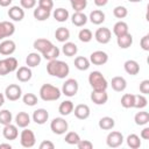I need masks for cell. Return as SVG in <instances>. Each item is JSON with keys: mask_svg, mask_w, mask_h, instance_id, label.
I'll use <instances>...</instances> for the list:
<instances>
[{"mask_svg": "<svg viewBox=\"0 0 149 149\" xmlns=\"http://www.w3.org/2000/svg\"><path fill=\"white\" fill-rule=\"evenodd\" d=\"M47 72L52 77L64 79L70 73V66L68 65V63L63 61L52 59V61H49V63L47 64Z\"/></svg>", "mask_w": 149, "mask_h": 149, "instance_id": "obj_1", "label": "cell"}, {"mask_svg": "<svg viewBox=\"0 0 149 149\" xmlns=\"http://www.w3.org/2000/svg\"><path fill=\"white\" fill-rule=\"evenodd\" d=\"M40 98L43 101H56L61 98L62 91L51 84H43L40 88Z\"/></svg>", "mask_w": 149, "mask_h": 149, "instance_id": "obj_2", "label": "cell"}, {"mask_svg": "<svg viewBox=\"0 0 149 149\" xmlns=\"http://www.w3.org/2000/svg\"><path fill=\"white\" fill-rule=\"evenodd\" d=\"M88 84L91 85L92 90H104L106 91L108 87V83L104 74L100 71H92L88 74Z\"/></svg>", "mask_w": 149, "mask_h": 149, "instance_id": "obj_3", "label": "cell"}, {"mask_svg": "<svg viewBox=\"0 0 149 149\" xmlns=\"http://www.w3.org/2000/svg\"><path fill=\"white\" fill-rule=\"evenodd\" d=\"M78 90H79L78 81L76 79H73V78H69L63 83V86H62L61 91H62V94L71 98V97H74L77 94Z\"/></svg>", "mask_w": 149, "mask_h": 149, "instance_id": "obj_4", "label": "cell"}, {"mask_svg": "<svg viewBox=\"0 0 149 149\" xmlns=\"http://www.w3.org/2000/svg\"><path fill=\"white\" fill-rule=\"evenodd\" d=\"M69 123L64 118H55L50 122V129L52 130L54 134L57 135H63L68 132Z\"/></svg>", "mask_w": 149, "mask_h": 149, "instance_id": "obj_5", "label": "cell"}, {"mask_svg": "<svg viewBox=\"0 0 149 149\" xmlns=\"http://www.w3.org/2000/svg\"><path fill=\"white\" fill-rule=\"evenodd\" d=\"M20 143L23 148H31L36 143V137L33 130L28 129L27 127L23 128V130L20 134Z\"/></svg>", "mask_w": 149, "mask_h": 149, "instance_id": "obj_6", "label": "cell"}, {"mask_svg": "<svg viewBox=\"0 0 149 149\" xmlns=\"http://www.w3.org/2000/svg\"><path fill=\"white\" fill-rule=\"evenodd\" d=\"M5 97L9 101H16L22 97V90L17 84H9L5 88Z\"/></svg>", "mask_w": 149, "mask_h": 149, "instance_id": "obj_7", "label": "cell"}, {"mask_svg": "<svg viewBox=\"0 0 149 149\" xmlns=\"http://www.w3.org/2000/svg\"><path fill=\"white\" fill-rule=\"evenodd\" d=\"M123 135L118 130H112L106 137V143L109 148H118L123 143Z\"/></svg>", "mask_w": 149, "mask_h": 149, "instance_id": "obj_8", "label": "cell"}, {"mask_svg": "<svg viewBox=\"0 0 149 149\" xmlns=\"http://www.w3.org/2000/svg\"><path fill=\"white\" fill-rule=\"evenodd\" d=\"M94 38L97 40V42H99L101 44H107L112 38V31L107 27L98 28L94 33Z\"/></svg>", "mask_w": 149, "mask_h": 149, "instance_id": "obj_9", "label": "cell"}, {"mask_svg": "<svg viewBox=\"0 0 149 149\" xmlns=\"http://www.w3.org/2000/svg\"><path fill=\"white\" fill-rule=\"evenodd\" d=\"M90 62L93 65H104L108 62V55L102 50L93 51L90 55Z\"/></svg>", "mask_w": 149, "mask_h": 149, "instance_id": "obj_10", "label": "cell"}, {"mask_svg": "<svg viewBox=\"0 0 149 149\" xmlns=\"http://www.w3.org/2000/svg\"><path fill=\"white\" fill-rule=\"evenodd\" d=\"M14 33H15V26L13 22H9V21L0 22V40L10 37Z\"/></svg>", "mask_w": 149, "mask_h": 149, "instance_id": "obj_11", "label": "cell"}, {"mask_svg": "<svg viewBox=\"0 0 149 149\" xmlns=\"http://www.w3.org/2000/svg\"><path fill=\"white\" fill-rule=\"evenodd\" d=\"M90 98L95 105H105L108 100V94L104 90H92Z\"/></svg>", "mask_w": 149, "mask_h": 149, "instance_id": "obj_12", "label": "cell"}, {"mask_svg": "<svg viewBox=\"0 0 149 149\" xmlns=\"http://www.w3.org/2000/svg\"><path fill=\"white\" fill-rule=\"evenodd\" d=\"M15 50H16V44L12 40H3L0 43V55L9 56V55L14 54Z\"/></svg>", "mask_w": 149, "mask_h": 149, "instance_id": "obj_13", "label": "cell"}, {"mask_svg": "<svg viewBox=\"0 0 149 149\" xmlns=\"http://www.w3.org/2000/svg\"><path fill=\"white\" fill-rule=\"evenodd\" d=\"M33 72L29 66H20L16 70V79L21 83H27L31 79Z\"/></svg>", "mask_w": 149, "mask_h": 149, "instance_id": "obj_14", "label": "cell"}, {"mask_svg": "<svg viewBox=\"0 0 149 149\" xmlns=\"http://www.w3.org/2000/svg\"><path fill=\"white\" fill-rule=\"evenodd\" d=\"M73 113H74V116L77 119L86 120L91 114V109L86 104H79L73 108Z\"/></svg>", "mask_w": 149, "mask_h": 149, "instance_id": "obj_15", "label": "cell"}, {"mask_svg": "<svg viewBox=\"0 0 149 149\" xmlns=\"http://www.w3.org/2000/svg\"><path fill=\"white\" fill-rule=\"evenodd\" d=\"M2 135L6 140H9V141H13V140H16L17 136H19V130H17V126L16 125H6L3 126V129H2Z\"/></svg>", "mask_w": 149, "mask_h": 149, "instance_id": "obj_16", "label": "cell"}, {"mask_svg": "<svg viewBox=\"0 0 149 149\" xmlns=\"http://www.w3.org/2000/svg\"><path fill=\"white\" fill-rule=\"evenodd\" d=\"M52 45H54L52 42L50 40H47V38H37V40L34 41V44H33L34 49L37 52H40L41 55L43 52H45L48 49H50Z\"/></svg>", "mask_w": 149, "mask_h": 149, "instance_id": "obj_17", "label": "cell"}, {"mask_svg": "<svg viewBox=\"0 0 149 149\" xmlns=\"http://www.w3.org/2000/svg\"><path fill=\"white\" fill-rule=\"evenodd\" d=\"M49 119V113L44 108H37L33 113V121L36 125H44Z\"/></svg>", "mask_w": 149, "mask_h": 149, "instance_id": "obj_18", "label": "cell"}, {"mask_svg": "<svg viewBox=\"0 0 149 149\" xmlns=\"http://www.w3.org/2000/svg\"><path fill=\"white\" fill-rule=\"evenodd\" d=\"M8 16L13 21L20 22L24 17V10H23V8L21 6H12L8 9Z\"/></svg>", "mask_w": 149, "mask_h": 149, "instance_id": "obj_19", "label": "cell"}, {"mask_svg": "<svg viewBox=\"0 0 149 149\" xmlns=\"http://www.w3.org/2000/svg\"><path fill=\"white\" fill-rule=\"evenodd\" d=\"M111 86L115 92H122L127 87V80L121 76H115L111 80Z\"/></svg>", "mask_w": 149, "mask_h": 149, "instance_id": "obj_20", "label": "cell"}, {"mask_svg": "<svg viewBox=\"0 0 149 149\" xmlns=\"http://www.w3.org/2000/svg\"><path fill=\"white\" fill-rule=\"evenodd\" d=\"M125 71L130 76H136L140 72V64L135 59H128L123 64Z\"/></svg>", "mask_w": 149, "mask_h": 149, "instance_id": "obj_21", "label": "cell"}, {"mask_svg": "<svg viewBox=\"0 0 149 149\" xmlns=\"http://www.w3.org/2000/svg\"><path fill=\"white\" fill-rule=\"evenodd\" d=\"M30 123V116L26 112H19L15 115V125L20 128H26Z\"/></svg>", "mask_w": 149, "mask_h": 149, "instance_id": "obj_22", "label": "cell"}, {"mask_svg": "<svg viewBox=\"0 0 149 149\" xmlns=\"http://www.w3.org/2000/svg\"><path fill=\"white\" fill-rule=\"evenodd\" d=\"M116 43H118L120 49H128L133 44V36H132V34L127 33L125 35L118 36L116 37Z\"/></svg>", "mask_w": 149, "mask_h": 149, "instance_id": "obj_23", "label": "cell"}, {"mask_svg": "<svg viewBox=\"0 0 149 149\" xmlns=\"http://www.w3.org/2000/svg\"><path fill=\"white\" fill-rule=\"evenodd\" d=\"M73 64H74V68L78 69L79 71H86L88 70V68L91 66V62L88 58L84 57V56H78L74 58L73 61Z\"/></svg>", "mask_w": 149, "mask_h": 149, "instance_id": "obj_24", "label": "cell"}, {"mask_svg": "<svg viewBox=\"0 0 149 149\" xmlns=\"http://www.w3.org/2000/svg\"><path fill=\"white\" fill-rule=\"evenodd\" d=\"M87 16L83 13V12H74L71 16V22L72 24H74L76 27H83L86 24L87 22Z\"/></svg>", "mask_w": 149, "mask_h": 149, "instance_id": "obj_25", "label": "cell"}, {"mask_svg": "<svg viewBox=\"0 0 149 149\" xmlns=\"http://www.w3.org/2000/svg\"><path fill=\"white\" fill-rule=\"evenodd\" d=\"M73 108H74V105H73V102L71 100H64V101H62L59 104L58 112H59L61 115L66 116V115H69V114H71L73 112Z\"/></svg>", "mask_w": 149, "mask_h": 149, "instance_id": "obj_26", "label": "cell"}, {"mask_svg": "<svg viewBox=\"0 0 149 149\" xmlns=\"http://www.w3.org/2000/svg\"><path fill=\"white\" fill-rule=\"evenodd\" d=\"M33 15H34V17H35L37 21H45V20H48V19L50 17L51 10H48V9H45V8H42V7L37 6V7L34 9Z\"/></svg>", "mask_w": 149, "mask_h": 149, "instance_id": "obj_27", "label": "cell"}, {"mask_svg": "<svg viewBox=\"0 0 149 149\" xmlns=\"http://www.w3.org/2000/svg\"><path fill=\"white\" fill-rule=\"evenodd\" d=\"M62 51H63V54L65 55V56H68V57H73V56H76L77 55V52H78V47L76 45V43H73V42H64V44H63V47H62Z\"/></svg>", "mask_w": 149, "mask_h": 149, "instance_id": "obj_28", "label": "cell"}, {"mask_svg": "<svg viewBox=\"0 0 149 149\" xmlns=\"http://www.w3.org/2000/svg\"><path fill=\"white\" fill-rule=\"evenodd\" d=\"M41 61H42V55H40L38 52H30L26 57V64L29 68H36L37 65H40Z\"/></svg>", "mask_w": 149, "mask_h": 149, "instance_id": "obj_29", "label": "cell"}, {"mask_svg": "<svg viewBox=\"0 0 149 149\" xmlns=\"http://www.w3.org/2000/svg\"><path fill=\"white\" fill-rule=\"evenodd\" d=\"M90 21L93 23V24H101L104 21H105V13L100 9H94L90 13V16H88Z\"/></svg>", "mask_w": 149, "mask_h": 149, "instance_id": "obj_30", "label": "cell"}, {"mask_svg": "<svg viewBox=\"0 0 149 149\" xmlns=\"http://www.w3.org/2000/svg\"><path fill=\"white\" fill-rule=\"evenodd\" d=\"M98 126H99V128L102 129V130H111V129L114 128L115 121H114V119L111 118V116H102V118L99 120Z\"/></svg>", "mask_w": 149, "mask_h": 149, "instance_id": "obj_31", "label": "cell"}, {"mask_svg": "<svg viewBox=\"0 0 149 149\" xmlns=\"http://www.w3.org/2000/svg\"><path fill=\"white\" fill-rule=\"evenodd\" d=\"M55 37L58 42L64 43L70 38V30L65 27H58L55 31Z\"/></svg>", "mask_w": 149, "mask_h": 149, "instance_id": "obj_32", "label": "cell"}, {"mask_svg": "<svg viewBox=\"0 0 149 149\" xmlns=\"http://www.w3.org/2000/svg\"><path fill=\"white\" fill-rule=\"evenodd\" d=\"M129 33L128 31V24L125 22V21H118L114 26H113V34L118 37V36H121V35H125Z\"/></svg>", "mask_w": 149, "mask_h": 149, "instance_id": "obj_33", "label": "cell"}, {"mask_svg": "<svg viewBox=\"0 0 149 149\" xmlns=\"http://www.w3.org/2000/svg\"><path fill=\"white\" fill-rule=\"evenodd\" d=\"M52 16H54V19H55L56 21H58V22H65V21L69 19L70 14H69L68 9L59 7V8H56V9L54 10Z\"/></svg>", "mask_w": 149, "mask_h": 149, "instance_id": "obj_34", "label": "cell"}, {"mask_svg": "<svg viewBox=\"0 0 149 149\" xmlns=\"http://www.w3.org/2000/svg\"><path fill=\"white\" fill-rule=\"evenodd\" d=\"M134 121L137 126H146L149 122V113L146 111L137 112L134 116Z\"/></svg>", "mask_w": 149, "mask_h": 149, "instance_id": "obj_35", "label": "cell"}, {"mask_svg": "<svg viewBox=\"0 0 149 149\" xmlns=\"http://www.w3.org/2000/svg\"><path fill=\"white\" fill-rule=\"evenodd\" d=\"M59 54H61L59 48L56 47V45H52L50 49H48L45 52H43L42 56H43V58H45L48 61H52V59H57Z\"/></svg>", "mask_w": 149, "mask_h": 149, "instance_id": "obj_36", "label": "cell"}, {"mask_svg": "<svg viewBox=\"0 0 149 149\" xmlns=\"http://www.w3.org/2000/svg\"><path fill=\"white\" fill-rule=\"evenodd\" d=\"M127 141V146L132 149H139L141 147V140H140V136L136 135V134H129L126 139Z\"/></svg>", "mask_w": 149, "mask_h": 149, "instance_id": "obj_37", "label": "cell"}, {"mask_svg": "<svg viewBox=\"0 0 149 149\" xmlns=\"http://www.w3.org/2000/svg\"><path fill=\"white\" fill-rule=\"evenodd\" d=\"M134 99L135 94L132 93H126L121 97V106L123 108H133L134 107Z\"/></svg>", "mask_w": 149, "mask_h": 149, "instance_id": "obj_38", "label": "cell"}, {"mask_svg": "<svg viewBox=\"0 0 149 149\" xmlns=\"http://www.w3.org/2000/svg\"><path fill=\"white\" fill-rule=\"evenodd\" d=\"M78 38H79V41L83 42V43H88V42L93 38V34H92V31H91L90 29L83 28V29H80V31L78 33Z\"/></svg>", "mask_w": 149, "mask_h": 149, "instance_id": "obj_39", "label": "cell"}, {"mask_svg": "<svg viewBox=\"0 0 149 149\" xmlns=\"http://www.w3.org/2000/svg\"><path fill=\"white\" fill-rule=\"evenodd\" d=\"M148 105V99L146 98L144 94H135L134 99V108L142 109Z\"/></svg>", "mask_w": 149, "mask_h": 149, "instance_id": "obj_40", "label": "cell"}, {"mask_svg": "<svg viewBox=\"0 0 149 149\" xmlns=\"http://www.w3.org/2000/svg\"><path fill=\"white\" fill-rule=\"evenodd\" d=\"M64 141H65L68 144L77 146V143L80 141V136H79V134L76 133V132H68L66 135H65Z\"/></svg>", "mask_w": 149, "mask_h": 149, "instance_id": "obj_41", "label": "cell"}, {"mask_svg": "<svg viewBox=\"0 0 149 149\" xmlns=\"http://www.w3.org/2000/svg\"><path fill=\"white\" fill-rule=\"evenodd\" d=\"M12 120H13L12 112H9L8 109L0 111V125H2V126L9 125V123H12Z\"/></svg>", "mask_w": 149, "mask_h": 149, "instance_id": "obj_42", "label": "cell"}, {"mask_svg": "<svg viewBox=\"0 0 149 149\" xmlns=\"http://www.w3.org/2000/svg\"><path fill=\"white\" fill-rule=\"evenodd\" d=\"M70 3L74 12H83L87 6V0H70Z\"/></svg>", "mask_w": 149, "mask_h": 149, "instance_id": "obj_43", "label": "cell"}, {"mask_svg": "<svg viewBox=\"0 0 149 149\" xmlns=\"http://www.w3.org/2000/svg\"><path fill=\"white\" fill-rule=\"evenodd\" d=\"M22 100H23L24 105H27V106H35L38 101L36 94H34V93H26L22 97Z\"/></svg>", "mask_w": 149, "mask_h": 149, "instance_id": "obj_44", "label": "cell"}, {"mask_svg": "<svg viewBox=\"0 0 149 149\" xmlns=\"http://www.w3.org/2000/svg\"><path fill=\"white\" fill-rule=\"evenodd\" d=\"M113 15L116 19H125L128 15V9L125 6H116L113 9Z\"/></svg>", "mask_w": 149, "mask_h": 149, "instance_id": "obj_45", "label": "cell"}, {"mask_svg": "<svg viewBox=\"0 0 149 149\" xmlns=\"http://www.w3.org/2000/svg\"><path fill=\"white\" fill-rule=\"evenodd\" d=\"M5 61H6V64H7V68H8L9 72H14V71L17 70L19 63H17V59H16L15 57L9 56V57H6Z\"/></svg>", "mask_w": 149, "mask_h": 149, "instance_id": "obj_46", "label": "cell"}, {"mask_svg": "<svg viewBox=\"0 0 149 149\" xmlns=\"http://www.w3.org/2000/svg\"><path fill=\"white\" fill-rule=\"evenodd\" d=\"M36 0H20V5L23 9H31L36 6Z\"/></svg>", "mask_w": 149, "mask_h": 149, "instance_id": "obj_47", "label": "cell"}, {"mask_svg": "<svg viewBox=\"0 0 149 149\" xmlns=\"http://www.w3.org/2000/svg\"><path fill=\"white\" fill-rule=\"evenodd\" d=\"M77 147H78V149H92L93 143L88 140H81L80 139V141L77 143Z\"/></svg>", "mask_w": 149, "mask_h": 149, "instance_id": "obj_48", "label": "cell"}, {"mask_svg": "<svg viewBox=\"0 0 149 149\" xmlns=\"http://www.w3.org/2000/svg\"><path fill=\"white\" fill-rule=\"evenodd\" d=\"M140 92L142 93V94H149V80L148 79H144V80H142L141 83H140Z\"/></svg>", "mask_w": 149, "mask_h": 149, "instance_id": "obj_49", "label": "cell"}, {"mask_svg": "<svg viewBox=\"0 0 149 149\" xmlns=\"http://www.w3.org/2000/svg\"><path fill=\"white\" fill-rule=\"evenodd\" d=\"M38 6L48 10H51L54 8V1L52 0H38Z\"/></svg>", "mask_w": 149, "mask_h": 149, "instance_id": "obj_50", "label": "cell"}, {"mask_svg": "<svg viewBox=\"0 0 149 149\" xmlns=\"http://www.w3.org/2000/svg\"><path fill=\"white\" fill-rule=\"evenodd\" d=\"M140 45L144 51H149V35H144L141 41H140Z\"/></svg>", "mask_w": 149, "mask_h": 149, "instance_id": "obj_51", "label": "cell"}, {"mask_svg": "<svg viewBox=\"0 0 149 149\" xmlns=\"http://www.w3.org/2000/svg\"><path fill=\"white\" fill-rule=\"evenodd\" d=\"M8 73H9V70L7 68V64H6L5 58L3 59H0V76H6Z\"/></svg>", "mask_w": 149, "mask_h": 149, "instance_id": "obj_52", "label": "cell"}, {"mask_svg": "<svg viewBox=\"0 0 149 149\" xmlns=\"http://www.w3.org/2000/svg\"><path fill=\"white\" fill-rule=\"evenodd\" d=\"M54 148H55V144L49 140H44L40 144V149H54Z\"/></svg>", "mask_w": 149, "mask_h": 149, "instance_id": "obj_53", "label": "cell"}, {"mask_svg": "<svg viewBox=\"0 0 149 149\" xmlns=\"http://www.w3.org/2000/svg\"><path fill=\"white\" fill-rule=\"evenodd\" d=\"M140 137L143 139V140H149V127H144V128L141 130Z\"/></svg>", "mask_w": 149, "mask_h": 149, "instance_id": "obj_54", "label": "cell"}, {"mask_svg": "<svg viewBox=\"0 0 149 149\" xmlns=\"http://www.w3.org/2000/svg\"><path fill=\"white\" fill-rule=\"evenodd\" d=\"M93 1H94V5L98 7H104L108 2V0H93Z\"/></svg>", "mask_w": 149, "mask_h": 149, "instance_id": "obj_55", "label": "cell"}, {"mask_svg": "<svg viewBox=\"0 0 149 149\" xmlns=\"http://www.w3.org/2000/svg\"><path fill=\"white\" fill-rule=\"evenodd\" d=\"M13 0H0V6L1 7H8L12 3Z\"/></svg>", "mask_w": 149, "mask_h": 149, "instance_id": "obj_56", "label": "cell"}, {"mask_svg": "<svg viewBox=\"0 0 149 149\" xmlns=\"http://www.w3.org/2000/svg\"><path fill=\"white\" fill-rule=\"evenodd\" d=\"M0 149H12V146L9 143H0Z\"/></svg>", "mask_w": 149, "mask_h": 149, "instance_id": "obj_57", "label": "cell"}, {"mask_svg": "<svg viewBox=\"0 0 149 149\" xmlns=\"http://www.w3.org/2000/svg\"><path fill=\"white\" fill-rule=\"evenodd\" d=\"M5 99H6V97H5V94H2V93H0V107L5 104Z\"/></svg>", "mask_w": 149, "mask_h": 149, "instance_id": "obj_58", "label": "cell"}, {"mask_svg": "<svg viewBox=\"0 0 149 149\" xmlns=\"http://www.w3.org/2000/svg\"><path fill=\"white\" fill-rule=\"evenodd\" d=\"M129 2H134V3H136V2H141L142 0H128Z\"/></svg>", "mask_w": 149, "mask_h": 149, "instance_id": "obj_59", "label": "cell"}]
</instances>
